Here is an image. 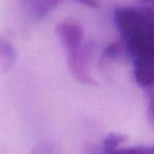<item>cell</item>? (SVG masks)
I'll return each instance as SVG.
<instances>
[{
    "label": "cell",
    "mask_w": 154,
    "mask_h": 154,
    "mask_svg": "<svg viewBox=\"0 0 154 154\" xmlns=\"http://www.w3.org/2000/svg\"><path fill=\"white\" fill-rule=\"evenodd\" d=\"M114 21L134 64L153 65L154 24L151 8H118L114 12Z\"/></svg>",
    "instance_id": "6da1fadb"
},
{
    "label": "cell",
    "mask_w": 154,
    "mask_h": 154,
    "mask_svg": "<svg viewBox=\"0 0 154 154\" xmlns=\"http://www.w3.org/2000/svg\"><path fill=\"white\" fill-rule=\"evenodd\" d=\"M93 48L89 44H82L75 51L67 54V63L70 72L75 80L84 85H95L91 72Z\"/></svg>",
    "instance_id": "7a4b0ae2"
},
{
    "label": "cell",
    "mask_w": 154,
    "mask_h": 154,
    "mask_svg": "<svg viewBox=\"0 0 154 154\" xmlns=\"http://www.w3.org/2000/svg\"><path fill=\"white\" fill-rule=\"evenodd\" d=\"M55 32L66 54L73 53L84 44V31L75 21L66 20L58 23Z\"/></svg>",
    "instance_id": "3957f363"
},
{
    "label": "cell",
    "mask_w": 154,
    "mask_h": 154,
    "mask_svg": "<svg viewBox=\"0 0 154 154\" xmlns=\"http://www.w3.org/2000/svg\"><path fill=\"white\" fill-rule=\"evenodd\" d=\"M17 61V53L12 44L0 38V69L8 71Z\"/></svg>",
    "instance_id": "277c9868"
},
{
    "label": "cell",
    "mask_w": 154,
    "mask_h": 154,
    "mask_svg": "<svg viewBox=\"0 0 154 154\" xmlns=\"http://www.w3.org/2000/svg\"><path fill=\"white\" fill-rule=\"evenodd\" d=\"M133 75L135 82L145 89H150L152 87L154 72L153 65L146 64H134Z\"/></svg>",
    "instance_id": "5b68a950"
},
{
    "label": "cell",
    "mask_w": 154,
    "mask_h": 154,
    "mask_svg": "<svg viewBox=\"0 0 154 154\" xmlns=\"http://www.w3.org/2000/svg\"><path fill=\"white\" fill-rule=\"evenodd\" d=\"M30 154H60V151L53 140H41L33 147Z\"/></svg>",
    "instance_id": "8992f818"
},
{
    "label": "cell",
    "mask_w": 154,
    "mask_h": 154,
    "mask_svg": "<svg viewBox=\"0 0 154 154\" xmlns=\"http://www.w3.org/2000/svg\"><path fill=\"white\" fill-rule=\"evenodd\" d=\"M33 4V11L39 17L45 16L50 11H52L59 0H29Z\"/></svg>",
    "instance_id": "52a82bcc"
},
{
    "label": "cell",
    "mask_w": 154,
    "mask_h": 154,
    "mask_svg": "<svg viewBox=\"0 0 154 154\" xmlns=\"http://www.w3.org/2000/svg\"><path fill=\"white\" fill-rule=\"evenodd\" d=\"M103 154H153V148L152 146H134L128 148H123L120 146Z\"/></svg>",
    "instance_id": "ba28073f"
},
{
    "label": "cell",
    "mask_w": 154,
    "mask_h": 154,
    "mask_svg": "<svg viewBox=\"0 0 154 154\" xmlns=\"http://www.w3.org/2000/svg\"><path fill=\"white\" fill-rule=\"evenodd\" d=\"M126 140V136L118 133H110L107 137L103 140V153L108 151L114 150L123 145V143Z\"/></svg>",
    "instance_id": "9c48e42d"
},
{
    "label": "cell",
    "mask_w": 154,
    "mask_h": 154,
    "mask_svg": "<svg viewBox=\"0 0 154 154\" xmlns=\"http://www.w3.org/2000/svg\"><path fill=\"white\" fill-rule=\"evenodd\" d=\"M125 48V43L123 42V40H117L106 47L105 57L108 59H116L123 55Z\"/></svg>",
    "instance_id": "30bf717a"
},
{
    "label": "cell",
    "mask_w": 154,
    "mask_h": 154,
    "mask_svg": "<svg viewBox=\"0 0 154 154\" xmlns=\"http://www.w3.org/2000/svg\"><path fill=\"white\" fill-rule=\"evenodd\" d=\"M84 154H100L96 146L93 144H87L84 148Z\"/></svg>",
    "instance_id": "8fae6325"
},
{
    "label": "cell",
    "mask_w": 154,
    "mask_h": 154,
    "mask_svg": "<svg viewBox=\"0 0 154 154\" xmlns=\"http://www.w3.org/2000/svg\"><path fill=\"white\" fill-rule=\"evenodd\" d=\"M76 1L80 2V3H82L86 6H89V8H99V4L97 0H76Z\"/></svg>",
    "instance_id": "7c38bea8"
},
{
    "label": "cell",
    "mask_w": 154,
    "mask_h": 154,
    "mask_svg": "<svg viewBox=\"0 0 154 154\" xmlns=\"http://www.w3.org/2000/svg\"><path fill=\"white\" fill-rule=\"evenodd\" d=\"M143 2H145V3H151L152 2V0H142Z\"/></svg>",
    "instance_id": "4fadbf2b"
}]
</instances>
